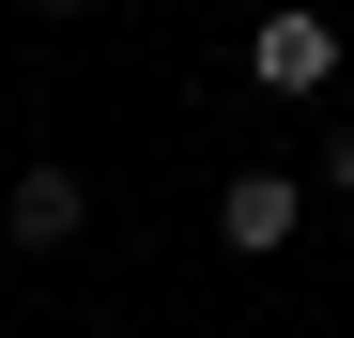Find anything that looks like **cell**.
Here are the masks:
<instances>
[{
	"label": "cell",
	"mask_w": 354,
	"mask_h": 338,
	"mask_svg": "<svg viewBox=\"0 0 354 338\" xmlns=\"http://www.w3.org/2000/svg\"><path fill=\"white\" fill-rule=\"evenodd\" d=\"M247 92H277V108H324L339 92V16L324 0H277V16L247 31Z\"/></svg>",
	"instance_id": "1"
},
{
	"label": "cell",
	"mask_w": 354,
	"mask_h": 338,
	"mask_svg": "<svg viewBox=\"0 0 354 338\" xmlns=\"http://www.w3.org/2000/svg\"><path fill=\"white\" fill-rule=\"evenodd\" d=\"M0 231H16L31 261H46V246H77V231H93V185H77V169H62V154H31V169H16V185H0Z\"/></svg>",
	"instance_id": "2"
},
{
	"label": "cell",
	"mask_w": 354,
	"mask_h": 338,
	"mask_svg": "<svg viewBox=\"0 0 354 338\" xmlns=\"http://www.w3.org/2000/svg\"><path fill=\"white\" fill-rule=\"evenodd\" d=\"M292 215H308V185H292V169H231V185H216V246H231V261H277Z\"/></svg>",
	"instance_id": "3"
},
{
	"label": "cell",
	"mask_w": 354,
	"mask_h": 338,
	"mask_svg": "<svg viewBox=\"0 0 354 338\" xmlns=\"http://www.w3.org/2000/svg\"><path fill=\"white\" fill-rule=\"evenodd\" d=\"M324 185H339V200H354V123H339V139H324Z\"/></svg>",
	"instance_id": "4"
},
{
	"label": "cell",
	"mask_w": 354,
	"mask_h": 338,
	"mask_svg": "<svg viewBox=\"0 0 354 338\" xmlns=\"http://www.w3.org/2000/svg\"><path fill=\"white\" fill-rule=\"evenodd\" d=\"M31 16H77V0H31Z\"/></svg>",
	"instance_id": "5"
}]
</instances>
